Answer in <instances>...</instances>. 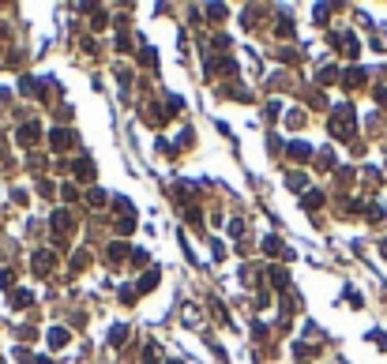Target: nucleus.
I'll list each match as a JSON object with an SVG mask.
<instances>
[{"instance_id": "2", "label": "nucleus", "mask_w": 387, "mask_h": 364, "mask_svg": "<svg viewBox=\"0 0 387 364\" xmlns=\"http://www.w3.org/2000/svg\"><path fill=\"white\" fill-rule=\"evenodd\" d=\"M49 139H53V147H68V143H72V132H64V128H57V132H53V135H49Z\"/></svg>"}, {"instance_id": "8", "label": "nucleus", "mask_w": 387, "mask_h": 364, "mask_svg": "<svg viewBox=\"0 0 387 364\" xmlns=\"http://www.w3.org/2000/svg\"><path fill=\"white\" fill-rule=\"evenodd\" d=\"M8 281H12V274H8V270H0V289H4Z\"/></svg>"}, {"instance_id": "3", "label": "nucleus", "mask_w": 387, "mask_h": 364, "mask_svg": "<svg viewBox=\"0 0 387 364\" xmlns=\"http://www.w3.org/2000/svg\"><path fill=\"white\" fill-rule=\"evenodd\" d=\"M38 139V124H23L19 128V143H34Z\"/></svg>"}, {"instance_id": "5", "label": "nucleus", "mask_w": 387, "mask_h": 364, "mask_svg": "<svg viewBox=\"0 0 387 364\" xmlns=\"http://www.w3.org/2000/svg\"><path fill=\"white\" fill-rule=\"evenodd\" d=\"M49 342H53V346H64V342H68V331H60V327H57V331L49 334Z\"/></svg>"}, {"instance_id": "4", "label": "nucleus", "mask_w": 387, "mask_h": 364, "mask_svg": "<svg viewBox=\"0 0 387 364\" xmlns=\"http://www.w3.org/2000/svg\"><path fill=\"white\" fill-rule=\"evenodd\" d=\"M154 285H158V270H151V274H143V281H139V289H143V293H147V289H154Z\"/></svg>"}, {"instance_id": "6", "label": "nucleus", "mask_w": 387, "mask_h": 364, "mask_svg": "<svg viewBox=\"0 0 387 364\" xmlns=\"http://www.w3.org/2000/svg\"><path fill=\"white\" fill-rule=\"evenodd\" d=\"M120 338H128V331H124V327H113V334H109V342H113V346H117Z\"/></svg>"}, {"instance_id": "7", "label": "nucleus", "mask_w": 387, "mask_h": 364, "mask_svg": "<svg viewBox=\"0 0 387 364\" xmlns=\"http://www.w3.org/2000/svg\"><path fill=\"white\" fill-rule=\"evenodd\" d=\"M289 150H293V158H308V147H301V143H293Z\"/></svg>"}, {"instance_id": "1", "label": "nucleus", "mask_w": 387, "mask_h": 364, "mask_svg": "<svg viewBox=\"0 0 387 364\" xmlns=\"http://www.w3.org/2000/svg\"><path fill=\"white\" fill-rule=\"evenodd\" d=\"M331 132L342 135V139H350V132H353V109H350V105H338V109H335V116H331Z\"/></svg>"}]
</instances>
